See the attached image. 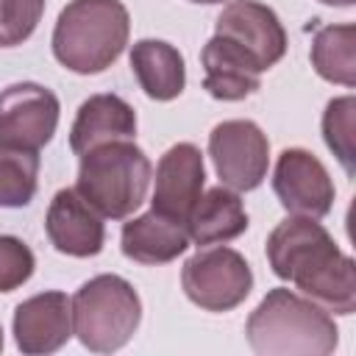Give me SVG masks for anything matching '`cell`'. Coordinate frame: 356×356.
<instances>
[{
	"instance_id": "17",
	"label": "cell",
	"mask_w": 356,
	"mask_h": 356,
	"mask_svg": "<svg viewBox=\"0 0 356 356\" xmlns=\"http://www.w3.org/2000/svg\"><path fill=\"white\" fill-rule=\"evenodd\" d=\"M186 234L195 245H220L231 242L248 231V211L239 195L228 186H214L197 197L186 217Z\"/></svg>"
},
{
	"instance_id": "24",
	"label": "cell",
	"mask_w": 356,
	"mask_h": 356,
	"mask_svg": "<svg viewBox=\"0 0 356 356\" xmlns=\"http://www.w3.org/2000/svg\"><path fill=\"white\" fill-rule=\"evenodd\" d=\"M320 3H325V6H339V8H348V6H353L356 0H320Z\"/></svg>"
},
{
	"instance_id": "13",
	"label": "cell",
	"mask_w": 356,
	"mask_h": 356,
	"mask_svg": "<svg viewBox=\"0 0 356 356\" xmlns=\"http://www.w3.org/2000/svg\"><path fill=\"white\" fill-rule=\"evenodd\" d=\"M72 337V306L64 292H39L14 312V342L22 353L39 356L64 348Z\"/></svg>"
},
{
	"instance_id": "19",
	"label": "cell",
	"mask_w": 356,
	"mask_h": 356,
	"mask_svg": "<svg viewBox=\"0 0 356 356\" xmlns=\"http://www.w3.org/2000/svg\"><path fill=\"white\" fill-rule=\"evenodd\" d=\"M312 67L323 81L356 83V25H325L312 39Z\"/></svg>"
},
{
	"instance_id": "4",
	"label": "cell",
	"mask_w": 356,
	"mask_h": 356,
	"mask_svg": "<svg viewBox=\"0 0 356 356\" xmlns=\"http://www.w3.org/2000/svg\"><path fill=\"white\" fill-rule=\"evenodd\" d=\"M150 175L153 167L145 150L131 139H117L81 156L75 189L103 217L125 220L145 203Z\"/></svg>"
},
{
	"instance_id": "3",
	"label": "cell",
	"mask_w": 356,
	"mask_h": 356,
	"mask_svg": "<svg viewBox=\"0 0 356 356\" xmlns=\"http://www.w3.org/2000/svg\"><path fill=\"white\" fill-rule=\"evenodd\" d=\"M131 17L120 0H70L53 28V56L78 75L108 70L128 44Z\"/></svg>"
},
{
	"instance_id": "26",
	"label": "cell",
	"mask_w": 356,
	"mask_h": 356,
	"mask_svg": "<svg viewBox=\"0 0 356 356\" xmlns=\"http://www.w3.org/2000/svg\"><path fill=\"white\" fill-rule=\"evenodd\" d=\"M0 350H3V328H0Z\"/></svg>"
},
{
	"instance_id": "20",
	"label": "cell",
	"mask_w": 356,
	"mask_h": 356,
	"mask_svg": "<svg viewBox=\"0 0 356 356\" xmlns=\"http://www.w3.org/2000/svg\"><path fill=\"white\" fill-rule=\"evenodd\" d=\"M39 153L28 147L0 145V206L19 209L36 195Z\"/></svg>"
},
{
	"instance_id": "1",
	"label": "cell",
	"mask_w": 356,
	"mask_h": 356,
	"mask_svg": "<svg viewBox=\"0 0 356 356\" xmlns=\"http://www.w3.org/2000/svg\"><path fill=\"white\" fill-rule=\"evenodd\" d=\"M267 261L281 281L295 284L303 298L325 312H356V267L334 236L312 217H286L267 236Z\"/></svg>"
},
{
	"instance_id": "10",
	"label": "cell",
	"mask_w": 356,
	"mask_h": 356,
	"mask_svg": "<svg viewBox=\"0 0 356 356\" xmlns=\"http://www.w3.org/2000/svg\"><path fill=\"white\" fill-rule=\"evenodd\" d=\"M214 33L245 50L264 72L286 53V31L278 14L259 0H231L214 25Z\"/></svg>"
},
{
	"instance_id": "15",
	"label": "cell",
	"mask_w": 356,
	"mask_h": 356,
	"mask_svg": "<svg viewBox=\"0 0 356 356\" xmlns=\"http://www.w3.org/2000/svg\"><path fill=\"white\" fill-rule=\"evenodd\" d=\"M136 136V114L120 95H92L81 103L75 122L70 128L72 153L83 156L86 150Z\"/></svg>"
},
{
	"instance_id": "14",
	"label": "cell",
	"mask_w": 356,
	"mask_h": 356,
	"mask_svg": "<svg viewBox=\"0 0 356 356\" xmlns=\"http://www.w3.org/2000/svg\"><path fill=\"white\" fill-rule=\"evenodd\" d=\"M203 61V89L214 97V100H242L248 95H253L261 86V70L256 67V61L239 50L234 42L222 39V36H211L203 44L200 53Z\"/></svg>"
},
{
	"instance_id": "2",
	"label": "cell",
	"mask_w": 356,
	"mask_h": 356,
	"mask_svg": "<svg viewBox=\"0 0 356 356\" xmlns=\"http://www.w3.org/2000/svg\"><path fill=\"white\" fill-rule=\"evenodd\" d=\"M245 334L259 356H328L339 342L331 314L284 286L261 298L248 317Z\"/></svg>"
},
{
	"instance_id": "23",
	"label": "cell",
	"mask_w": 356,
	"mask_h": 356,
	"mask_svg": "<svg viewBox=\"0 0 356 356\" xmlns=\"http://www.w3.org/2000/svg\"><path fill=\"white\" fill-rule=\"evenodd\" d=\"M33 250L17 236H0V292H14L33 275Z\"/></svg>"
},
{
	"instance_id": "7",
	"label": "cell",
	"mask_w": 356,
	"mask_h": 356,
	"mask_svg": "<svg viewBox=\"0 0 356 356\" xmlns=\"http://www.w3.org/2000/svg\"><path fill=\"white\" fill-rule=\"evenodd\" d=\"M209 156L222 186L234 192H250L267 178L270 142L256 122L225 120L209 134Z\"/></svg>"
},
{
	"instance_id": "25",
	"label": "cell",
	"mask_w": 356,
	"mask_h": 356,
	"mask_svg": "<svg viewBox=\"0 0 356 356\" xmlns=\"http://www.w3.org/2000/svg\"><path fill=\"white\" fill-rule=\"evenodd\" d=\"M189 3H203V6H211V3H222V0H189Z\"/></svg>"
},
{
	"instance_id": "18",
	"label": "cell",
	"mask_w": 356,
	"mask_h": 356,
	"mask_svg": "<svg viewBox=\"0 0 356 356\" xmlns=\"http://www.w3.org/2000/svg\"><path fill=\"white\" fill-rule=\"evenodd\" d=\"M131 70L150 100H175L186 86L184 56L161 39H139L131 47Z\"/></svg>"
},
{
	"instance_id": "5",
	"label": "cell",
	"mask_w": 356,
	"mask_h": 356,
	"mask_svg": "<svg viewBox=\"0 0 356 356\" xmlns=\"http://www.w3.org/2000/svg\"><path fill=\"white\" fill-rule=\"evenodd\" d=\"M72 334L92 353H114L136 334L142 320V300L136 289L120 275H95L78 286L70 300Z\"/></svg>"
},
{
	"instance_id": "9",
	"label": "cell",
	"mask_w": 356,
	"mask_h": 356,
	"mask_svg": "<svg viewBox=\"0 0 356 356\" xmlns=\"http://www.w3.org/2000/svg\"><path fill=\"white\" fill-rule=\"evenodd\" d=\"M273 189L281 206L295 217L320 220L334 206V181L323 161L303 150L286 147L273 170Z\"/></svg>"
},
{
	"instance_id": "21",
	"label": "cell",
	"mask_w": 356,
	"mask_h": 356,
	"mask_svg": "<svg viewBox=\"0 0 356 356\" xmlns=\"http://www.w3.org/2000/svg\"><path fill=\"white\" fill-rule=\"evenodd\" d=\"M353 117L356 100L350 95L331 100L323 111V139L348 175H353Z\"/></svg>"
},
{
	"instance_id": "11",
	"label": "cell",
	"mask_w": 356,
	"mask_h": 356,
	"mask_svg": "<svg viewBox=\"0 0 356 356\" xmlns=\"http://www.w3.org/2000/svg\"><path fill=\"white\" fill-rule=\"evenodd\" d=\"M206 164L200 147L192 142L172 145L156 164V189H153V211L186 222L192 206L203 195Z\"/></svg>"
},
{
	"instance_id": "12",
	"label": "cell",
	"mask_w": 356,
	"mask_h": 356,
	"mask_svg": "<svg viewBox=\"0 0 356 356\" xmlns=\"http://www.w3.org/2000/svg\"><path fill=\"white\" fill-rule=\"evenodd\" d=\"M44 231L50 245L58 253L75 256V259H89L103 250L106 228H103V214L81 197L78 189H58L47 206L44 217Z\"/></svg>"
},
{
	"instance_id": "6",
	"label": "cell",
	"mask_w": 356,
	"mask_h": 356,
	"mask_svg": "<svg viewBox=\"0 0 356 356\" xmlns=\"http://www.w3.org/2000/svg\"><path fill=\"white\" fill-rule=\"evenodd\" d=\"M186 298L206 312H231L253 289V273L242 253L231 248L197 250L181 270Z\"/></svg>"
},
{
	"instance_id": "8",
	"label": "cell",
	"mask_w": 356,
	"mask_h": 356,
	"mask_svg": "<svg viewBox=\"0 0 356 356\" xmlns=\"http://www.w3.org/2000/svg\"><path fill=\"white\" fill-rule=\"evenodd\" d=\"M58 97L39 83L22 81L0 92V145L39 150L58 125Z\"/></svg>"
},
{
	"instance_id": "22",
	"label": "cell",
	"mask_w": 356,
	"mask_h": 356,
	"mask_svg": "<svg viewBox=\"0 0 356 356\" xmlns=\"http://www.w3.org/2000/svg\"><path fill=\"white\" fill-rule=\"evenodd\" d=\"M44 0H0V47L22 44L39 25Z\"/></svg>"
},
{
	"instance_id": "16",
	"label": "cell",
	"mask_w": 356,
	"mask_h": 356,
	"mask_svg": "<svg viewBox=\"0 0 356 356\" xmlns=\"http://www.w3.org/2000/svg\"><path fill=\"white\" fill-rule=\"evenodd\" d=\"M122 253L139 264H167L189 248L186 225L159 211H145L122 225Z\"/></svg>"
}]
</instances>
